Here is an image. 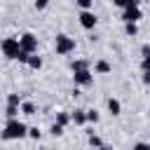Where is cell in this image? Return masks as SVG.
I'll use <instances>...</instances> for the list:
<instances>
[{"mask_svg": "<svg viewBox=\"0 0 150 150\" xmlns=\"http://www.w3.org/2000/svg\"><path fill=\"white\" fill-rule=\"evenodd\" d=\"M28 129H30V127H26V124H23V122H19V120H7L5 131H2V138H5V141L23 138V136H28Z\"/></svg>", "mask_w": 150, "mask_h": 150, "instance_id": "obj_1", "label": "cell"}, {"mask_svg": "<svg viewBox=\"0 0 150 150\" xmlns=\"http://www.w3.org/2000/svg\"><path fill=\"white\" fill-rule=\"evenodd\" d=\"M56 54H61V56H66V54H70V52H75V40L73 38H68V35H63V33H59L56 35Z\"/></svg>", "mask_w": 150, "mask_h": 150, "instance_id": "obj_2", "label": "cell"}, {"mask_svg": "<svg viewBox=\"0 0 150 150\" xmlns=\"http://www.w3.org/2000/svg\"><path fill=\"white\" fill-rule=\"evenodd\" d=\"M19 52H21L19 38H5V40H2V54H5L7 59H16Z\"/></svg>", "mask_w": 150, "mask_h": 150, "instance_id": "obj_3", "label": "cell"}, {"mask_svg": "<svg viewBox=\"0 0 150 150\" xmlns=\"http://www.w3.org/2000/svg\"><path fill=\"white\" fill-rule=\"evenodd\" d=\"M19 42H21V49H26L28 54H35V52H38V38H35L33 33H23V35L19 38Z\"/></svg>", "mask_w": 150, "mask_h": 150, "instance_id": "obj_4", "label": "cell"}, {"mask_svg": "<svg viewBox=\"0 0 150 150\" xmlns=\"http://www.w3.org/2000/svg\"><path fill=\"white\" fill-rule=\"evenodd\" d=\"M77 19H80V26H82V28H87V30H91V28L96 26V21H98V19H96V14H94V12H89V9H82Z\"/></svg>", "mask_w": 150, "mask_h": 150, "instance_id": "obj_5", "label": "cell"}, {"mask_svg": "<svg viewBox=\"0 0 150 150\" xmlns=\"http://www.w3.org/2000/svg\"><path fill=\"white\" fill-rule=\"evenodd\" d=\"M73 80L80 87H89L94 82V75H91V70H77V73H73Z\"/></svg>", "mask_w": 150, "mask_h": 150, "instance_id": "obj_6", "label": "cell"}, {"mask_svg": "<svg viewBox=\"0 0 150 150\" xmlns=\"http://www.w3.org/2000/svg\"><path fill=\"white\" fill-rule=\"evenodd\" d=\"M138 19H141V9L138 7H129V9L122 12V21L124 23H136Z\"/></svg>", "mask_w": 150, "mask_h": 150, "instance_id": "obj_7", "label": "cell"}, {"mask_svg": "<svg viewBox=\"0 0 150 150\" xmlns=\"http://www.w3.org/2000/svg\"><path fill=\"white\" fill-rule=\"evenodd\" d=\"M108 110H110V115H120V112H122L120 101H117V98H108Z\"/></svg>", "mask_w": 150, "mask_h": 150, "instance_id": "obj_8", "label": "cell"}, {"mask_svg": "<svg viewBox=\"0 0 150 150\" xmlns=\"http://www.w3.org/2000/svg\"><path fill=\"white\" fill-rule=\"evenodd\" d=\"M21 112H23V115H35L38 108H35L33 101H23V103H21Z\"/></svg>", "mask_w": 150, "mask_h": 150, "instance_id": "obj_9", "label": "cell"}, {"mask_svg": "<svg viewBox=\"0 0 150 150\" xmlns=\"http://www.w3.org/2000/svg\"><path fill=\"white\" fill-rule=\"evenodd\" d=\"M138 2H141V0H112V5H117V7H122V9L138 7Z\"/></svg>", "mask_w": 150, "mask_h": 150, "instance_id": "obj_10", "label": "cell"}, {"mask_svg": "<svg viewBox=\"0 0 150 150\" xmlns=\"http://www.w3.org/2000/svg\"><path fill=\"white\" fill-rule=\"evenodd\" d=\"M73 73H77V70H89V61H84V59H77V61H73Z\"/></svg>", "mask_w": 150, "mask_h": 150, "instance_id": "obj_11", "label": "cell"}, {"mask_svg": "<svg viewBox=\"0 0 150 150\" xmlns=\"http://www.w3.org/2000/svg\"><path fill=\"white\" fill-rule=\"evenodd\" d=\"M28 68H33V70H40V68H42V59H40L38 54H33V56L28 59Z\"/></svg>", "mask_w": 150, "mask_h": 150, "instance_id": "obj_12", "label": "cell"}, {"mask_svg": "<svg viewBox=\"0 0 150 150\" xmlns=\"http://www.w3.org/2000/svg\"><path fill=\"white\" fill-rule=\"evenodd\" d=\"M19 110H21V105H7V108H5V115H7V120H16Z\"/></svg>", "mask_w": 150, "mask_h": 150, "instance_id": "obj_13", "label": "cell"}, {"mask_svg": "<svg viewBox=\"0 0 150 150\" xmlns=\"http://www.w3.org/2000/svg\"><path fill=\"white\" fill-rule=\"evenodd\" d=\"M73 122L75 124H84L87 122V110H75L73 112Z\"/></svg>", "mask_w": 150, "mask_h": 150, "instance_id": "obj_14", "label": "cell"}, {"mask_svg": "<svg viewBox=\"0 0 150 150\" xmlns=\"http://www.w3.org/2000/svg\"><path fill=\"white\" fill-rule=\"evenodd\" d=\"M94 70H96V73H101V75H103V73H110V63H108V61H96Z\"/></svg>", "mask_w": 150, "mask_h": 150, "instance_id": "obj_15", "label": "cell"}, {"mask_svg": "<svg viewBox=\"0 0 150 150\" xmlns=\"http://www.w3.org/2000/svg\"><path fill=\"white\" fill-rule=\"evenodd\" d=\"M70 120H73V115H68V112H59L56 115V124H61V127H66Z\"/></svg>", "mask_w": 150, "mask_h": 150, "instance_id": "obj_16", "label": "cell"}, {"mask_svg": "<svg viewBox=\"0 0 150 150\" xmlns=\"http://www.w3.org/2000/svg\"><path fill=\"white\" fill-rule=\"evenodd\" d=\"M23 101L19 98V94H7V105H21Z\"/></svg>", "mask_w": 150, "mask_h": 150, "instance_id": "obj_17", "label": "cell"}, {"mask_svg": "<svg viewBox=\"0 0 150 150\" xmlns=\"http://www.w3.org/2000/svg\"><path fill=\"white\" fill-rule=\"evenodd\" d=\"M30 56H33V54H28L26 49H21V52H19V56H16V61H19V63H26V66H28V59H30Z\"/></svg>", "mask_w": 150, "mask_h": 150, "instance_id": "obj_18", "label": "cell"}, {"mask_svg": "<svg viewBox=\"0 0 150 150\" xmlns=\"http://www.w3.org/2000/svg\"><path fill=\"white\" fill-rule=\"evenodd\" d=\"M89 145H91V148H101V145H103V141H101L96 134H89Z\"/></svg>", "mask_w": 150, "mask_h": 150, "instance_id": "obj_19", "label": "cell"}, {"mask_svg": "<svg viewBox=\"0 0 150 150\" xmlns=\"http://www.w3.org/2000/svg\"><path fill=\"white\" fill-rule=\"evenodd\" d=\"M49 134H52V136H61V134H63V127L54 122V124H52V129H49Z\"/></svg>", "mask_w": 150, "mask_h": 150, "instance_id": "obj_20", "label": "cell"}, {"mask_svg": "<svg viewBox=\"0 0 150 150\" xmlns=\"http://www.w3.org/2000/svg\"><path fill=\"white\" fill-rule=\"evenodd\" d=\"M124 30H127V35H136V33H138L136 23H124Z\"/></svg>", "mask_w": 150, "mask_h": 150, "instance_id": "obj_21", "label": "cell"}, {"mask_svg": "<svg viewBox=\"0 0 150 150\" xmlns=\"http://www.w3.org/2000/svg\"><path fill=\"white\" fill-rule=\"evenodd\" d=\"M87 122H98V112L96 110H87Z\"/></svg>", "mask_w": 150, "mask_h": 150, "instance_id": "obj_22", "label": "cell"}, {"mask_svg": "<svg viewBox=\"0 0 150 150\" xmlns=\"http://www.w3.org/2000/svg\"><path fill=\"white\" fill-rule=\"evenodd\" d=\"M28 136L38 141V138H40V129H38V127H30V129H28Z\"/></svg>", "mask_w": 150, "mask_h": 150, "instance_id": "obj_23", "label": "cell"}, {"mask_svg": "<svg viewBox=\"0 0 150 150\" xmlns=\"http://www.w3.org/2000/svg\"><path fill=\"white\" fill-rule=\"evenodd\" d=\"M75 2H77V5L82 7V9H89V7L94 5V0H75Z\"/></svg>", "mask_w": 150, "mask_h": 150, "instance_id": "obj_24", "label": "cell"}, {"mask_svg": "<svg viewBox=\"0 0 150 150\" xmlns=\"http://www.w3.org/2000/svg\"><path fill=\"white\" fill-rule=\"evenodd\" d=\"M49 5V0H35V9H45Z\"/></svg>", "mask_w": 150, "mask_h": 150, "instance_id": "obj_25", "label": "cell"}, {"mask_svg": "<svg viewBox=\"0 0 150 150\" xmlns=\"http://www.w3.org/2000/svg\"><path fill=\"white\" fill-rule=\"evenodd\" d=\"M134 150H150V143H143V141H141V143L134 145Z\"/></svg>", "mask_w": 150, "mask_h": 150, "instance_id": "obj_26", "label": "cell"}, {"mask_svg": "<svg viewBox=\"0 0 150 150\" xmlns=\"http://www.w3.org/2000/svg\"><path fill=\"white\" fill-rule=\"evenodd\" d=\"M141 66H143V73H145V70H148V73H150V56H145V59H143V63H141Z\"/></svg>", "mask_w": 150, "mask_h": 150, "instance_id": "obj_27", "label": "cell"}, {"mask_svg": "<svg viewBox=\"0 0 150 150\" xmlns=\"http://www.w3.org/2000/svg\"><path fill=\"white\" fill-rule=\"evenodd\" d=\"M141 52H143V59H145V56H150V45H143V47H141Z\"/></svg>", "mask_w": 150, "mask_h": 150, "instance_id": "obj_28", "label": "cell"}, {"mask_svg": "<svg viewBox=\"0 0 150 150\" xmlns=\"http://www.w3.org/2000/svg\"><path fill=\"white\" fill-rule=\"evenodd\" d=\"M143 84H150V73H148V70L143 73Z\"/></svg>", "mask_w": 150, "mask_h": 150, "instance_id": "obj_29", "label": "cell"}, {"mask_svg": "<svg viewBox=\"0 0 150 150\" xmlns=\"http://www.w3.org/2000/svg\"><path fill=\"white\" fill-rule=\"evenodd\" d=\"M98 150H112V145H101Z\"/></svg>", "mask_w": 150, "mask_h": 150, "instance_id": "obj_30", "label": "cell"}]
</instances>
